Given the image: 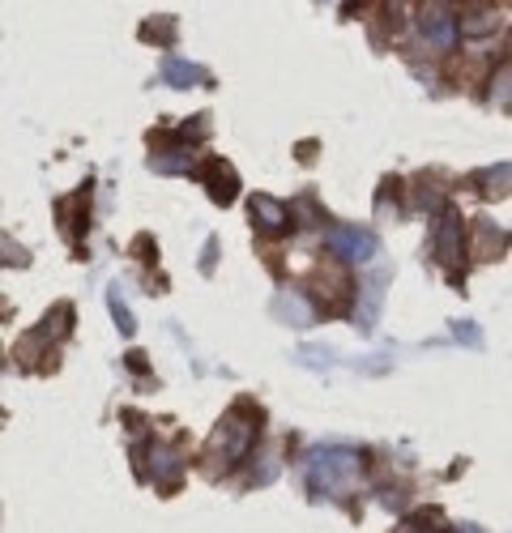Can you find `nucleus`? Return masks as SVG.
Here are the masks:
<instances>
[{"label":"nucleus","instance_id":"13","mask_svg":"<svg viewBox=\"0 0 512 533\" xmlns=\"http://www.w3.org/2000/svg\"><path fill=\"white\" fill-rule=\"evenodd\" d=\"M107 303H111V316H116V329H120L124 337H133L137 325H133V316H128V308H124V299H120V290H116V286L107 290Z\"/></svg>","mask_w":512,"mask_h":533},{"label":"nucleus","instance_id":"12","mask_svg":"<svg viewBox=\"0 0 512 533\" xmlns=\"http://www.w3.org/2000/svg\"><path fill=\"white\" fill-rule=\"evenodd\" d=\"M495 22H500V9H495V5H478L466 22H457V30L466 26L470 35H478V30H495Z\"/></svg>","mask_w":512,"mask_h":533},{"label":"nucleus","instance_id":"9","mask_svg":"<svg viewBox=\"0 0 512 533\" xmlns=\"http://www.w3.org/2000/svg\"><path fill=\"white\" fill-rule=\"evenodd\" d=\"M163 82L175 86V90H188V86L210 82V73H205L201 64H188V60H167V64H163Z\"/></svg>","mask_w":512,"mask_h":533},{"label":"nucleus","instance_id":"15","mask_svg":"<svg viewBox=\"0 0 512 533\" xmlns=\"http://www.w3.org/2000/svg\"><path fill=\"white\" fill-rule=\"evenodd\" d=\"M478 231H483V244H478V248H487V256H500L504 252V231H500V226H495V222H478Z\"/></svg>","mask_w":512,"mask_h":533},{"label":"nucleus","instance_id":"11","mask_svg":"<svg viewBox=\"0 0 512 533\" xmlns=\"http://www.w3.org/2000/svg\"><path fill=\"white\" fill-rule=\"evenodd\" d=\"M397 533H444V512L440 508H419L410 516V525H402Z\"/></svg>","mask_w":512,"mask_h":533},{"label":"nucleus","instance_id":"7","mask_svg":"<svg viewBox=\"0 0 512 533\" xmlns=\"http://www.w3.org/2000/svg\"><path fill=\"white\" fill-rule=\"evenodd\" d=\"M141 474L146 478H154L158 487H180V478H184V470H180V461H175V452L171 448H163V444H150V452L141 457Z\"/></svg>","mask_w":512,"mask_h":533},{"label":"nucleus","instance_id":"5","mask_svg":"<svg viewBox=\"0 0 512 533\" xmlns=\"http://www.w3.org/2000/svg\"><path fill=\"white\" fill-rule=\"evenodd\" d=\"M419 30H423V39L431 47H453L457 43V13L448 9V5H423L419 9Z\"/></svg>","mask_w":512,"mask_h":533},{"label":"nucleus","instance_id":"3","mask_svg":"<svg viewBox=\"0 0 512 533\" xmlns=\"http://www.w3.org/2000/svg\"><path fill=\"white\" fill-rule=\"evenodd\" d=\"M436 256L440 265L461 278V214L457 205H440V218H436Z\"/></svg>","mask_w":512,"mask_h":533},{"label":"nucleus","instance_id":"14","mask_svg":"<svg viewBox=\"0 0 512 533\" xmlns=\"http://www.w3.org/2000/svg\"><path fill=\"white\" fill-rule=\"evenodd\" d=\"M508 175H512V167L508 163H500V167H491L487 175H483V197H504V192H508Z\"/></svg>","mask_w":512,"mask_h":533},{"label":"nucleus","instance_id":"2","mask_svg":"<svg viewBox=\"0 0 512 533\" xmlns=\"http://www.w3.org/2000/svg\"><path fill=\"white\" fill-rule=\"evenodd\" d=\"M363 482V457L350 448H316L308 457V487L316 495H342Z\"/></svg>","mask_w":512,"mask_h":533},{"label":"nucleus","instance_id":"17","mask_svg":"<svg viewBox=\"0 0 512 533\" xmlns=\"http://www.w3.org/2000/svg\"><path fill=\"white\" fill-rule=\"evenodd\" d=\"M154 171H188L184 154H154Z\"/></svg>","mask_w":512,"mask_h":533},{"label":"nucleus","instance_id":"8","mask_svg":"<svg viewBox=\"0 0 512 533\" xmlns=\"http://www.w3.org/2000/svg\"><path fill=\"white\" fill-rule=\"evenodd\" d=\"M248 214H252V222L261 226V231H274V235H282L286 226H291V214H286V205L274 201L269 192H252V197H248Z\"/></svg>","mask_w":512,"mask_h":533},{"label":"nucleus","instance_id":"6","mask_svg":"<svg viewBox=\"0 0 512 533\" xmlns=\"http://www.w3.org/2000/svg\"><path fill=\"white\" fill-rule=\"evenodd\" d=\"M201 184L218 205H231L239 197V175H235V167L227 163V158H210V163L201 167Z\"/></svg>","mask_w":512,"mask_h":533},{"label":"nucleus","instance_id":"10","mask_svg":"<svg viewBox=\"0 0 512 533\" xmlns=\"http://www.w3.org/2000/svg\"><path fill=\"white\" fill-rule=\"evenodd\" d=\"M274 312H282V320H291V325H312V320H316V303L308 295H278Z\"/></svg>","mask_w":512,"mask_h":533},{"label":"nucleus","instance_id":"1","mask_svg":"<svg viewBox=\"0 0 512 533\" xmlns=\"http://www.w3.org/2000/svg\"><path fill=\"white\" fill-rule=\"evenodd\" d=\"M256 435H261V418H256L252 406H235L210 435V461H214V474H222L227 465H239L252 452Z\"/></svg>","mask_w":512,"mask_h":533},{"label":"nucleus","instance_id":"16","mask_svg":"<svg viewBox=\"0 0 512 533\" xmlns=\"http://www.w3.org/2000/svg\"><path fill=\"white\" fill-rule=\"evenodd\" d=\"M158 35H175V18H150L141 26V39H158Z\"/></svg>","mask_w":512,"mask_h":533},{"label":"nucleus","instance_id":"4","mask_svg":"<svg viewBox=\"0 0 512 533\" xmlns=\"http://www.w3.org/2000/svg\"><path fill=\"white\" fill-rule=\"evenodd\" d=\"M329 248H333L338 261L363 265V261H372V256H376V239H372V231H363V226H333Z\"/></svg>","mask_w":512,"mask_h":533},{"label":"nucleus","instance_id":"18","mask_svg":"<svg viewBox=\"0 0 512 533\" xmlns=\"http://www.w3.org/2000/svg\"><path fill=\"white\" fill-rule=\"evenodd\" d=\"M448 533H483V529H478V525H453Z\"/></svg>","mask_w":512,"mask_h":533}]
</instances>
